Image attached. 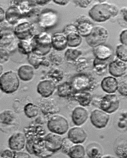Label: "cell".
Masks as SVG:
<instances>
[{"label": "cell", "mask_w": 127, "mask_h": 158, "mask_svg": "<svg viewBox=\"0 0 127 158\" xmlns=\"http://www.w3.org/2000/svg\"><path fill=\"white\" fill-rule=\"evenodd\" d=\"M120 106V100L116 95L108 94L103 97L100 101L99 107L100 110L108 114L115 112Z\"/></svg>", "instance_id": "cell-12"}, {"label": "cell", "mask_w": 127, "mask_h": 158, "mask_svg": "<svg viewBox=\"0 0 127 158\" xmlns=\"http://www.w3.org/2000/svg\"><path fill=\"white\" fill-rule=\"evenodd\" d=\"M109 72L114 77H121L126 73L127 65L125 63L119 59L111 61L109 65Z\"/></svg>", "instance_id": "cell-15"}, {"label": "cell", "mask_w": 127, "mask_h": 158, "mask_svg": "<svg viewBox=\"0 0 127 158\" xmlns=\"http://www.w3.org/2000/svg\"><path fill=\"white\" fill-rule=\"evenodd\" d=\"M93 53L95 58L106 61L113 55V50L109 46L103 44L93 48Z\"/></svg>", "instance_id": "cell-24"}, {"label": "cell", "mask_w": 127, "mask_h": 158, "mask_svg": "<svg viewBox=\"0 0 127 158\" xmlns=\"http://www.w3.org/2000/svg\"><path fill=\"white\" fill-rule=\"evenodd\" d=\"M92 1H73L75 5L79 7L86 8L90 5Z\"/></svg>", "instance_id": "cell-46"}, {"label": "cell", "mask_w": 127, "mask_h": 158, "mask_svg": "<svg viewBox=\"0 0 127 158\" xmlns=\"http://www.w3.org/2000/svg\"><path fill=\"white\" fill-rule=\"evenodd\" d=\"M122 13L123 19L125 22L127 23V8H124L121 10Z\"/></svg>", "instance_id": "cell-53"}, {"label": "cell", "mask_w": 127, "mask_h": 158, "mask_svg": "<svg viewBox=\"0 0 127 158\" xmlns=\"http://www.w3.org/2000/svg\"><path fill=\"white\" fill-rule=\"evenodd\" d=\"M0 57H1V64L7 62L9 59L10 52L3 48H0Z\"/></svg>", "instance_id": "cell-45"}, {"label": "cell", "mask_w": 127, "mask_h": 158, "mask_svg": "<svg viewBox=\"0 0 127 158\" xmlns=\"http://www.w3.org/2000/svg\"><path fill=\"white\" fill-rule=\"evenodd\" d=\"M3 71V68L2 65H1V74H2V72Z\"/></svg>", "instance_id": "cell-54"}, {"label": "cell", "mask_w": 127, "mask_h": 158, "mask_svg": "<svg viewBox=\"0 0 127 158\" xmlns=\"http://www.w3.org/2000/svg\"><path fill=\"white\" fill-rule=\"evenodd\" d=\"M76 26L78 33L82 37H87L93 31L94 26L88 19L82 17L77 19Z\"/></svg>", "instance_id": "cell-18"}, {"label": "cell", "mask_w": 127, "mask_h": 158, "mask_svg": "<svg viewBox=\"0 0 127 158\" xmlns=\"http://www.w3.org/2000/svg\"><path fill=\"white\" fill-rule=\"evenodd\" d=\"M62 32L67 36L71 33H78V31L76 25L73 24H69L64 27Z\"/></svg>", "instance_id": "cell-44"}, {"label": "cell", "mask_w": 127, "mask_h": 158, "mask_svg": "<svg viewBox=\"0 0 127 158\" xmlns=\"http://www.w3.org/2000/svg\"><path fill=\"white\" fill-rule=\"evenodd\" d=\"M10 2L11 6H16L19 8L23 18L38 16L41 12L37 7L35 1H11Z\"/></svg>", "instance_id": "cell-9"}, {"label": "cell", "mask_w": 127, "mask_h": 158, "mask_svg": "<svg viewBox=\"0 0 127 158\" xmlns=\"http://www.w3.org/2000/svg\"><path fill=\"white\" fill-rule=\"evenodd\" d=\"M70 98L77 102L83 107L89 106L93 100L91 94L86 91L74 92Z\"/></svg>", "instance_id": "cell-27"}, {"label": "cell", "mask_w": 127, "mask_h": 158, "mask_svg": "<svg viewBox=\"0 0 127 158\" xmlns=\"http://www.w3.org/2000/svg\"><path fill=\"white\" fill-rule=\"evenodd\" d=\"M68 46L72 48H76L81 44L82 37L78 33H71L66 36Z\"/></svg>", "instance_id": "cell-33"}, {"label": "cell", "mask_w": 127, "mask_h": 158, "mask_svg": "<svg viewBox=\"0 0 127 158\" xmlns=\"http://www.w3.org/2000/svg\"><path fill=\"white\" fill-rule=\"evenodd\" d=\"M51 1L49 0H41V1H35V2L37 5L44 6L49 3Z\"/></svg>", "instance_id": "cell-52"}, {"label": "cell", "mask_w": 127, "mask_h": 158, "mask_svg": "<svg viewBox=\"0 0 127 158\" xmlns=\"http://www.w3.org/2000/svg\"><path fill=\"white\" fill-rule=\"evenodd\" d=\"M110 116L108 113L101 110H93L91 113V123L96 128L101 129L107 126L109 120Z\"/></svg>", "instance_id": "cell-13"}, {"label": "cell", "mask_w": 127, "mask_h": 158, "mask_svg": "<svg viewBox=\"0 0 127 158\" xmlns=\"http://www.w3.org/2000/svg\"><path fill=\"white\" fill-rule=\"evenodd\" d=\"M47 77L56 84L61 81L64 77L62 71L58 69L54 68L50 70L47 74Z\"/></svg>", "instance_id": "cell-35"}, {"label": "cell", "mask_w": 127, "mask_h": 158, "mask_svg": "<svg viewBox=\"0 0 127 158\" xmlns=\"http://www.w3.org/2000/svg\"><path fill=\"white\" fill-rule=\"evenodd\" d=\"M1 26L0 33V48L7 50L10 52H14L18 48V42L17 40L16 36L14 33V30L7 26Z\"/></svg>", "instance_id": "cell-3"}, {"label": "cell", "mask_w": 127, "mask_h": 158, "mask_svg": "<svg viewBox=\"0 0 127 158\" xmlns=\"http://www.w3.org/2000/svg\"><path fill=\"white\" fill-rule=\"evenodd\" d=\"M35 31L34 24L26 21L19 22L14 28V33L19 40L30 41L36 35Z\"/></svg>", "instance_id": "cell-8"}, {"label": "cell", "mask_w": 127, "mask_h": 158, "mask_svg": "<svg viewBox=\"0 0 127 158\" xmlns=\"http://www.w3.org/2000/svg\"><path fill=\"white\" fill-rule=\"evenodd\" d=\"M86 150L83 145L80 144L73 145L67 154L69 157L72 158H82L85 155Z\"/></svg>", "instance_id": "cell-31"}, {"label": "cell", "mask_w": 127, "mask_h": 158, "mask_svg": "<svg viewBox=\"0 0 127 158\" xmlns=\"http://www.w3.org/2000/svg\"><path fill=\"white\" fill-rule=\"evenodd\" d=\"M86 155L89 158H101L103 150L100 145L96 143H92L86 147Z\"/></svg>", "instance_id": "cell-29"}, {"label": "cell", "mask_w": 127, "mask_h": 158, "mask_svg": "<svg viewBox=\"0 0 127 158\" xmlns=\"http://www.w3.org/2000/svg\"><path fill=\"white\" fill-rule=\"evenodd\" d=\"M5 19V12L2 7L0 8V22L2 23Z\"/></svg>", "instance_id": "cell-51"}, {"label": "cell", "mask_w": 127, "mask_h": 158, "mask_svg": "<svg viewBox=\"0 0 127 158\" xmlns=\"http://www.w3.org/2000/svg\"><path fill=\"white\" fill-rule=\"evenodd\" d=\"M28 61L33 68L37 69L40 65L48 67L50 65V61L45 56L38 55L32 52L27 55Z\"/></svg>", "instance_id": "cell-26"}, {"label": "cell", "mask_w": 127, "mask_h": 158, "mask_svg": "<svg viewBox=\"0 0 127 158\" xmlns=\"http://www.w3.org/2000/svg\"><path fill=\"white\" fill-rule=\"evenodd\" d=\"M107 63L106 61L100 60L95 58L93 61V66L95 71L99 75H102L106 71L107 68Z\"/></svg>", "instance_id": "cell-38"}, {"label": "cell", "mask_w": 127, "mask_h": 158, "mask_svg": "<svg viewBox=\"0 0 127 158\" xmlns=\"http://www.w3.org/2000/svg\"><path fill=\"white\" fill-rule=\"evenodd\" d=\"M54 3L57 5L61 6H65L68 5L69 2V1H66V0H54L53 1Z\"/></svg>", "instance_id": "cell-50"}, {"label": "cell", "mask_w": 127, "mask_h": 158, "mask_svg": "<svg viewBox=\"0 0 127 158\" xmlns=\"http://www.w3.org/2000/svg\"><path fill=\"white\" fill-rule=\"evenodd\" d=\"M47 127L50 132L60 135H65L69 129L67 120L62 116L56 115L49 120Z\"/></svg>", "instance_id": "cell-10"}, {"label": "cell", "mask_w": 127, "mask_h": 158, "mask_svg": "<svg viewBox=\"0 0 127 158\" xmlns=\"http://www.w3.org/2000/svg\"><path fill=\"white\" fill-rule=\"evenodd\" d=\"M18 49L19 52L24 55L27 56L33 52V47L29 40H19L18 44Z\"/></svg>", "instance_id": "cell-34"}, {"label": "cell", "mask_w": 127, "mask_h": 158, "mask_svg": "<svg viewBox=\"0 0 127 158\" xmlns=\"http://www.w3.org/2000/svg\"><path fill=\"white\" fill-rule=\"evenodd\" d=\"M11 150L6 149L2 151L1 153V157L4 158H14V152Z\"/></svg>", "instance_id": "cell-47"}, {"label": "cell", "mask_w": 127, "mask_h": 158, "mask_svg": "<svg viewBox=\"0 0 127 158\" xmlns=\"http://www.w3.org/2000/svg\"><path fill=\"white\" fill-rule=\"evenodd\" d=\"M26 139V150L30 154H33L32 146L33 143L39 138L44 137L46 131L44 127L37 126L25 127L24 129Z\"/></svg>", "instance_id": "cell-6"}, {"label": "cell", "mask_w": 127, "mask_h": 158, "mask_svg": "<svg viewBox=\"0 0 127 158\" xmlns=\"http://www.w3.org/2000/svg\"><path fill=\"white\" fill-rule=\"evenodd\" d=\"M105 2L93 5L89 11V17L94 22H105L118 15L119 10L116 6Z\"/></svg>", "instance_id": "cell-1"}, {"label": "cell", "mask_w": 127, "mask_h": 158, "mask_svg": "<svg viewBox=\"0 0 127 158\" xmlns=\"http://www.w3.org/2000/svg\"><path fill=\"white\" fill-rule=\"evenodd\" d=\"M102 89L108 94L115 93L118 90V81L113 76L105 77L101 82Z\"/></svg>", "instance_id": "cell-25"}, {"label": "cell", "mask_w": 127, "mask_h": 158, "mask_svg": "<svg viewBox=\"0 0 127 158\" xmlns=\"http://www.w3.org/2000/svg\"><path fill=\"white\" fill-rule=\"evenodd\" d=\"M109 37V32L104 27L94 26L90 35L86 38V43L93 48L101 44H104Z\"/></svg>", "instance_id": "cell-7"}, {"label": "cell", "mask_w": 127, "mask_h": 158, "mask_svg": "<svg viewBox=\"0 0 127 158\" xmlns=\"http://www.w3.org/2000/svg\"><path fill=\"white\" fill-rule=\"evenodd\" d=\"M51 44L53 48L56 51L65 50L68 47L66 36L62 32H56L51 36Z\"/></svg>", "instance_id": "cell-19"}, {"label": "cell", "mask_w": 127, "mask_h": 158, "mask_svg": "<svg viewBox=\"0 0 127 158\" xmlns=\"http://www.w3.org/2000/svg\"><path fill=\"white\" fill-rule=\"evenodd\" d=\"M34 68L31 65H24L18 69V75L21 80L29 81L33 79L34 75Z\"/></svg>", "instance_id": "cell-28"}, {"label": "cell", "mask_w": 127, "mask_h": 158, "mask_svg": "<svg viewBox=\"0 0 127 158\" xmlns=\"http://www.w3.org/2000/svg\"><path fill=\"white\" fill-rule=\"evenodd\" d=\"M25 135L21 132L16 133L10 136L8 140V145L11 150L19 152L25 148L26 143Z\"/></svg>", "instance_id": "cell-17"}, {"label": "cell", "mask_w": 127, "mask_h": 158, "mask_svg": "<svg viewBox=\"0 0 127 158\" xmlns=\"http://www.w3.org/2000/svg\"><path fill=\"white\" fill-rule=\"evenodd\" d=\"M118 81V93L122 96H127V75L121 77Z\"/></svg>", "instance_id": "cell-41"}, {"label": "cell", "mask_w": 127, "mask_h": 158, "mask_svg": "<svg viewBox=\"0 0 127 158\" xmlns=\"http://www.w3.org/2000/svg\"><path fill=\"white\" fill-rule=\"evenodd\" d=\"M33 52L38 55L45 56L52 48L51 36L46 32L37 33L30 40Z\"/></svg>", "instance_id": "cell-2"}, {"label": "cell", "mask_w": 127, "mask_h": 158, "mask_svg": "<svg viewBox=\"0 0 127 158\" xmlns=\"http://www.w3.org/2000/svg\"><path fill=\"white\" fill-rule=\"evenodd\" d=\"M0 117L1 123L6 125H10L16 119L14 114L13 112L10 110L2 112L1 113Z\"/></svg>", "instance_id": "cell-36"}, {"label": "cell", "mask_w": 127, "mask_h": 158, "mask_svg": "<svg viewBox=\"0 0 127 158\" xmlns=\"http://www.w3.org/2000/svg\"><path fill=\"white\" fill-rule=\"evenodd\" d=\"M88 117V112L83 107H77L72 111V121L73 123L77 126L83 125L87 121Z\"/></svg>", "instance_id": "cell-23"}, {"label": "cell", "mask_w": 127, "mask_h": 158, "mask_svg": "<svg viewBox=\"0 0 127 158\" xmlns=\"http://www.w3.org/2000/svg\"><path fill=\"white\" fill-rule=\"evenodd\" d=\"M56 88V84L50 79L40 81L37 85V92L43 97H50L54 93Z\"/></svg>", "instance_id": "cell-16"}, {"label": "cell", "mask_w": 127, "mask_h": 158, "mask_svg": "<svg viewBox=\"0 0 127 158\" xmlns=\"http://www.w3.org/2000/svg\"><path fill=\"white\" fill-rule=\"evenodd\" d=\"M116 54L118 59L127 62V45L121 44L117 46L116 49Z\"/></svg>", "instance_id": "cell-39"}, {"label": "cell", "mask_w": 127, "mask_h": 158, "mask_svg": "<svg viewBox=\"0 0 127 158\" xmlns=\"http://www.w3.org/2000/svg\"><path fill=\"white\" fill-rule=\"evenodd\" d=\"M32 152L33 154L40 157H50L54 154L46 147L44 137L39 138L33 143L32 146Z\"/></svg>", "instance_id": "cell-22"}, {"label": "cell", "mask_w": 127, "mask_h": 158, "mask_svg": "<svg viewBox=\"0 0 127 158\" xmlns=\"http://www.w3.org/2000/svg\"><path fill=\"white\" fill-rule=\"evenodd\" d=\"M58 52L56 50L53 51L49 56L50 61L51 63L56 66L62 65L64 61V57Z\"/></svg>", "instance_id": "cell-40"}, {"label": "cell", "mask_w": 127, "mask_h": 158, "mask_svg": "<svg viewBox=\"0 0 127 158\" xmlns=\"http://www.w3.org/2000/svg\"><path fill=\"white\" fill-rule=\"evenodd\" d=\"M44 141L46 147L53 154L62 148L63 138L60 135L50 133L44 137Z\"/></svg>", "instance_id": "cell-14"}, {"label": "cell", "mask_w": 127, "mask_h": 158, "mask_svg": "<svg viewBox=\"0 0 127 158\" xmlns=\"http://www.w3.org/2000/svg\"><path fill=\"white\" fill-rule=\"evenodd\" d=\"M23 16L17 7L11 6L5 12V20L12 26L17 25Z\"/></svg>", "instance_id": "cell-21"}, {"label": "cell", "mask_w": 127, "mask_h": 158, "mask_svg": "<svg viewBox=\"0 0 127 158\" xmlns=\"http://www.w3.org/2000/svg\"><path fill=\"white\" fill-rule=\"evenodd\" d=\"M70 83L74 92L90 90L96 86L95 81L93 77L83 73L77 74L73 77Z\"/></svg>", "instance_id": "cell-5"}, {"label": "cell", "mask_w": 127, "mask_h": 158, "mask_svg": "<svg viewBox=\"0 0 127 158\" xmlns=\"http://www.w3.org/2000/svg\"><path fill=\"white\" fill-rule=\"evenodd\" d=\"M120 41L121 44L127 45V29L123 31L120 34Z\"/></svg>", "instance_id": "cell-48"}, {"label": "cell", "mask_w": 127, "mask_h": 158, "mask_svg": "<svg viewBox=\"0 0 127 158\" xmlns=\"http://www.w3.org/2000/svg\"><path fill=\"white\" fill-rule=\"evenodd\" d=\"M68 138L75 144H81L86 140L87 134L83 128L73 127L68 131Z\"/></svg>", "instance_id": "cell-20"}, {"label": "cell", "mask_w": 127, "mask_h": 158, "mask_svg": "<svg viewBox=\"0 0 127 158\" xmlns=\"http://www.w3.org/2000/svg\"><path fill=\"white\" fill-rule=\"evenodd\" d=\"M74 143L69 139L68 138H63V141L62 145V149L64 153L67 154L68 152Z\"/></svg>", "instance_id": "cell-43"}, {"label": "cell", "mask_w": 127, "mask_h": 158, "mask_svg": "<svg viewBox=\"0 0 127 158\" xmlns=\"http://www.w3.org/2000/svg\"><path fill=\"white\" fill-rule=\"evenodd\" d=\"M74 92L70 82H65L58 85L57 93L61 98H70Z\"/></svg>", "instance_id": "cell-30"}, {"label": "cell", "mask_w": 127, "mask_h": 158, "mask_svg": "<svg viewBox=\"0 0 127 158\" xmlns=\"http://www.w3.org/2000/svg\"><path fill=\"white\" fill-rule=\"evenodd\" d=\"M14 158H30L31 156L27 153H25L23 152H17V151H14Z\"/></svg>", "instance_id": "cell-49"}, {"label": "cell", "mask_w": 127, "mask_h": 158, "mask_svg": "<svg viewBox=\"0 0 127 158\" xmlns=\"http://www.w3.org/2000/svg\"><path fill=\"white\" fill-rule=\"evenodd\" d=\"M58 19V15L56 12L51 9H46L39 14L38 23L42 28L50 29L57 24Z\"/></svg>", "instance_id": "cell-11"}, {"label": "cell", "mask_w": 127, "mask_h": 158, "mask_svg": "<svg viewBox=\"0 0 127 158\" xmlns=\"http://www.w3.org/2000/svg\"><path fill=\"white\" fill-rule=\"evenodd\" d=\"M24 111L29 118H34L39 114V108L37 106L32 103H29L25 106Z\"/></svg>", "instance_id": "cell-37"}, {"label": "cell", "mask_w": 127, "mask_h": 158, "mask_svg": "<svg viewBox=\"0 0 127 158\" xmlns=\"http://www.w3.org/2000/svg\"><path fill=\"white\" fill-rule=\"evenodd\" d=\"M82 53L80 50L70 48L65 51L64 57L68 62L74 63L81 55Z\"/></svg>", "instance_id": "cell-32"}, {"label": "cell", "mask_w": 127, "mask_h": 158, "mask_svg": "<svg viewBox=\"0 0 127 158\" xmlns=\"http://www.w3.org/2000/svg\"><path fill=\"white\" fill-rule=\"evenodd\" d=\"M20 85L18 75L12 71L5 72L1 75L0 89L2 91L7 94H11L16 92Z\"/></svg>", "instance_id": "cell-4"}, {"label": "cell", "mask_w": 127, "mask_h": 158, "mask_svg": "<svg viewBox=\"0 0 127 158\" xmlns=\"http://www.w3.org/2000/svg\"><path fill=\"white\" fill-rule=\"evenodd\" d=\"M75 66L76 67L77 70L78 71H81L84 70L89 66V62L86 58H79L76 61L73 63Z\"/></svg>", "instance_id": "cell-42"}]
</instances>
